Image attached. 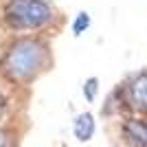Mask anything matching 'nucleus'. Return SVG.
Returning <instances> with one entry per match:
<instances>
[{
	"instance_id": "nucleus-1",
	"label": "nucleus",
	"mask_w": 147,
	"mask_h": 147,
	"mask_svg": "<svg viewBox=\"0 0 147 147\" xmlns=\"http://www.w3.org/2000/svg\"><path fill=\"white\" fill-rule=\"evenodd\" d=\"M51 66V44L42 35H16L0 53V79L9 86H31Z\"/></svg>"
},
{
	"instance_id": "nucleus-2",
	"label": "nucleus",
	"mask_w": 147,
	"mask_h": 147,
	"mask_svg": "<svg viewBox=\"0 0 147 147\" xmlns=\"http://www.w3.org/2000/svg\"><path fill=\"white\" fill-rule=\"evenodd\" d=\"M57 22L59 16L51 0H5L0 5V26L13 35H42Z\"/></svg>"
},
{
	"instance_id": "nucleus-3",
	"label": "nucleus",
	"mask_w": 147,
	"mask_h": 147,
	"mask_svg": "<svg viewBox=\"0 0 147 147\" xmlns=\"http://www.w3.org/2000/svg\"><path fill=\"white\" fill-rule=\"evenodd\" d=\"M108 103L121 117H147V68L119 84Z\"/></svg>"
},
{
	"instance_id": "nucleus-4",
	"label": "nucleus",
	"mask_w": 147,
	"mask_h": 147,
	"mask_svg": "<svg viewBox=\"0 0 147 147\" xmlns=\"http://www.w3.org/2000/svg\"><path fill=\"white\" fill-rule=\"evenodd\" d=\"M94 129H97V125H94V117H92L90 112H81V114H77L73 121V134L77 141L86 143L92 138V134H94Z\"/></svg>"
},
{
	"instance_id": "nucleus-5",
	"label": "nucleus",
	"mask_w": 147,
	"mask_h": 147,
	"mask_svg": "<svg viewBox=\"0 0 147 147\" xmlns=\"http://www.w3.org/2000/svg\"><path fill=\"white\" fill-rule=\"evenodd\" d=\"M11 92H9V84L0 79V125L11 117Z\"/></svg>"
},
{
	"instance_id": "nucleus-6",
	"label": "nucleus",
	"mask_w": 147,
	"mask_h": 147,
	"mask_svg": "<svg viewBox=\"0 0 147 147\" xmlns=\"http://www.w3.org/2000/svg\"><path fill=\"white\" fill-rule=\"evenodd\" d=\"M88 26H90V16H88L86 11H79L77 18L73 20V33L75 35H84L88 31Z\"/></svg>"
},
{
	"instance_id": "nucleus-7",
	"label": "nucleus",
	"mask_w": 147,
	"mask_h": 147,
	"mask_svg": "<svg viewBox=\"0 0 147 147\" xmlns=\"http://www.w3.org/2000/svg\"><path fill=\"white\" fill-rule=\"evenodd\" d=\"M97 86H99V79H97V77H90V79L86 81V86H84V94H86L88 101L94 99V94H97Z\"/></svg>"
},
{
	"instance_id": "nucleus-8",
	"label": "nucleus",
	"mask_w": 147,
	"mask_h": 147,
	"mask_svg": "<svg viewBox=\"0 0 147 147\" xmlns=\"http://www.w3.org/2000/svg\"><path fill=\"white\" fill-rule=\"evenodd\" d=\"M0 147H9V132L0 125Z\"/></svg>"
}]
</instances>
